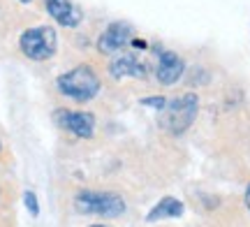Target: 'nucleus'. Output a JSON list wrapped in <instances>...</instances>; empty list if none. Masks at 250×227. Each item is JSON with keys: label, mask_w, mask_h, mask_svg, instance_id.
Returning <instances> with one entry per match:
<instances>
[{"label": "nucleus", "mask_w": 250, "mask_h": 227, "mask_svg": "<svg viewBox=\"0 0 250 227\" xmlns=\"http://www.w3.org/2000/svg\"><path fill=\"white\" fill-rule=\"evenodd\" d=\"M107 77L111 82H146L153 77V61L139 49L127 46L107 61Z\"/></svg>", "instance_id": "nucleus-3"}, {"label": "nucleus", "mask_w": 250, "mask_h": 227, "mask_svg": "<svg viewBox=\"0 0 250 227\" xmlns=\"http://www.w3.org/2000/svg\"><path fill=\"white\" fill-rule=\"evenodd\" d=\"M199 114V95L197 93H179L167 100L165 109L160 111V127L169 135H183L195 123Z\"/></svg>", "instance_id": "nucleus-4"}, {"label": "nucleus", "mask_w": 250, "mask_h": 227, "mask_svg": "<svg viewBox=\"0 0 250 227\" xmlns=\"http://www.w3.org/2000/svg\"><path fill=\"white\" fill-rule=\"evenodd\" d=\"M186 74V61L183 56L171 51V49H158L153 58V77L160 86H174L179 83Z\"/></svg>", "instance_id": "nucleus-9"}, {"label": "nucleus", "mask_w": 250, "mask_h": 227, "mask_svg": "<svg viewBox=\"0 0 250 227\" xmlns=\"http://www.w3.org/2000/svg\"><path fill=\"white\" fill-rule=\"evenodd\" d=\"M0 200H2V186H0Z\"/></svg>", "instance_id": "nucleus-17"}, {"label": "nucleus", "mask_w": 250, "mask_h": 227, "mask_svg": "<svg viewBox=\"0 0 250 227\" xmlns=\"http://www.w3.org/2000/svg\"><path fill=\"white\" fill-rule=\"evenodd\" d=\"M137 37V30L130 21H109L107 26L95 35V54L100 58H111L118 51H123L132 44V40Z\"/></svg>", "instance_id": "nucleus-6"}, {"label": "nucleus", "mask_w": 250, "mask_h": 227, "mask_svg": "<svg viewBox=\"0 0 250 227\" xmlns=\"http://www.w3.org/2000/svg\"><path fill=\"white\" fill-rule=\"evenodd\" d=\"M5 155V144H2V139H0V158Z\"/></svg>", "instance_id": "nucleus-15"}, {"label": "nucleus", "mask_w": 250, "mask_h": 227, "mask_svg": "<svg viewBox=\"0 0 250 227\" xmlns=\"http://www.w3.org/2000/svg\"><path fill=\"white\" fill-rule=\"evenodd\" d=\"M54 121L62 132H70V135L79 137V139H93L95 137L98 121H95L93 111L65 109V107H61V109L54 111Z\"/></svg>", "instance_id": "nucleus-8"}, {"label": "nucleus", "mask_w": 250, "mask_h": 227, "mask_svg": "<svg viewBox=\"0 0 250 227\" xmlns=\"http://www.w3.org/2000/svg\"><path fill=\"white\" fill-rule=\"evenodd\" d=\"M23 200H26L28 211H30L33 216H37V213H40V206H37V197H35V192H30V190H28L26 195H23Z\"/></svg>", "instance_id": "nucleus-13"}, {"label": "nucleus", "mask_w": 250, "mask_h": 227, "mask_svg": "<svg viewBox=\"0 0 250 227\" xmlns=\"http://www.w3.org/2000/svg\"><path fill=\"white\" fill-rule=\"evenodd\" d=\"M40 0H0V23L7 33L33 23V12Z\"/></svg>", "instance_id": "nucleus-10"}, {"label": "nucleus", "mask_w": 250, "mask_h": 227, "mask_svg": "<svg viewBox=\"0 0 250 227\" xmlns=\"http://www.w3.org/2000/svg\"><path fill=\"white\" fill-rule=\"evenodd\" d=\"M179 216H183V204L176 197H162L151 209V213L146 216V223H158V220L179 218Z\"/></svg>", "instance_id": "nucleus-11"}, {"label": "nucleus", "mask_w": 250, "mask_h": 227, "mask_svg": "<svg viewBox=\"0 0 250 227\" xmlns=\"http://www.w3.org/2000/svg\"><path fill=\"white\" fill-rule=\"evenodd\" d=\"M74 206L79 213H93L104 218H116L125 211V202L121 195L107 190H79L74 197Z\"/></svg>", "instance_id": "nucleus-5"}, {"label": "nucleus", "mask_w": 250, "mask_h": 227, "mask_svg": "<svg viewBox=\"0 0 250 227\" xmlns=\"http://www.w3.org/2000/svg\"><path fill=\"white\" fill-rule=\"evenodd\" d=\"M102 67L98 61H81L72 65L70 70H65L56 77V91L61 98L74 102V104H88L95 100L102 91Z\"/></svg>", "instance_id": "nucleus-1"}, {"label": "nucleus", "mask_w": 250, "mask_h": 227, "mask_svg": "<svg viewBox=\"0 0 250 227\" xmlns=\"http://www.w3.org/2000/svg\"><path fill=\"white\" fill-rule=\"evenodd\" d=\"M90 227H107V225H100V223H98V225H90Z\"/></svg>", "instance_id": "nucleus-16"}, {"label": "nucleus", "mask_w": 250, "mask_h": 227, "mask_svg": "<svg viewBox=\"0 0 250 227\" xmlns=\"http://www.w3.org/2000/svg\"><path fill=\"white\" fill-rule=\"evenodd\" d=\"M246 206H248V209H250V186H248V188H246Z\"/></svg>", "instance_id": "nucleus-14"}, {"label": "nucleus", "mask_w": 250, "mask_h": 227, "mask_svg": "<svg viewBox=\"0 0 250 227\" xmlns=\"http://www.w3.org/2000/svg\"><path fill=\"white\" fill-rule=\"evenodd\" d=\"M142 104H144V107H153V109L162 111V109H165V104H167V98H165V95H155V98H144Z\"/></svg>", "instance_id": "nucleus-12"}, {"label": "nucleus", "mask_w": 250, "mask_h": 227, "mask_svg": "<svg viewBox=\"0 0 250 227\" xmlns=\"http://www.w3.org/2000/svg\"><path fill=\"white\" fill-rule=\"evenodd\" d=\"M14 49L28 63H49L58 56V49H61L58 28L54 23H35L33 21L14 33Z\"/></svg>", "instance_id": "nucleus-2"}, {"label": "nucleus", "mask_w": 250, "mask_h": 227, "mask_svg": "<svg viewBox=\"0 0 250 227\" xmlns=\"http://www.w3.org/2000/svg\"><path fill=\"white\" fill-rule=\"evenodd\" d=\"M40 9L62 30H79L83 26V9L74 0H40Z\"/></svg>", "instance_id": "nucleus-7"}]
</instances>
